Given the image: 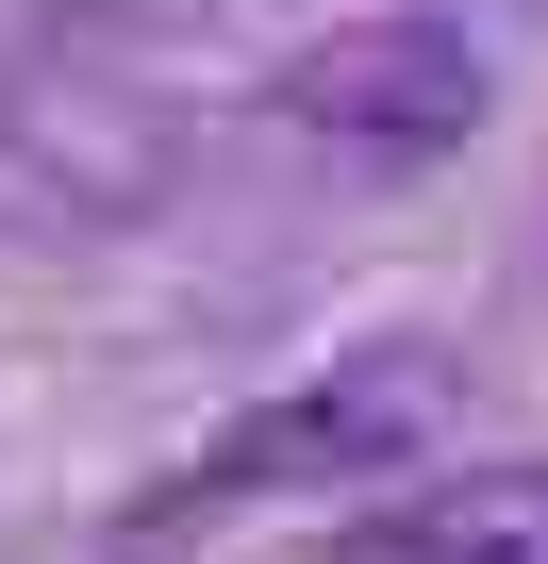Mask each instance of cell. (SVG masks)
<instances>
[{"instance_id":"7a4b0ae2","label":"cell","mask_w":548,"mask_h":564,"mask_svg":"<svg viewBox=\"0 0 548 564\" xmlns=\"http://www.w3.org/2000/svg\"><path fill=\"white\" fill-rule=\"evenodd\" d=\"M283 117L350 133V150H449V133H482V67L416 18H333V51L283 67Z\"/></svg>"},{"instance_id":"3957f363","label":"cell","mask_w":548,"mask_h":564,"mask_svg":"<svg viewBox=\"0 0 548 564\" xmlns=\"http://www.w3.org/2000/svg\"><path fill=\"white\" fill-rule=\"evenodd\" d=\"M399 564H548V448L416 481L399 498Z\"/></svg>"},{"instance_id":"6da1fadb","label":"cell","mask_w":548,"mask_h":564,"mask_svg":"<svg viewBox=\"0 0 548 564\" xmlns=\"http://www.w3.org/2000/svg\"><path fill=\"white\" fill-rule=\"evenodd\" d=\"M432 448V349H366V366H316V382H283V399H249L216 448H183L117 531L133 547H166V531H216V514H266V498H350V481H383V465H416Z\"/></svg>"},{"instance_id":"277c9868","label":"cell","mask_w":548,"mask_h":564,"mask_svg":"<svg viewBox=\"0 0 548 564\" xmlns=\"http://www.w3.org/2000/svg\"><path fill=\"white\" fill-rule=\"evenodd\" d=\"M300 18H399V0H300Z\"/></svg>"}]
</instances>
